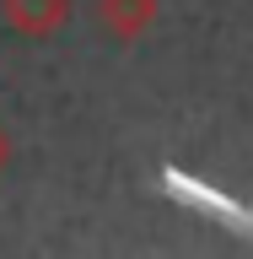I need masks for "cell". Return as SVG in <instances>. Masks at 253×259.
Listing matches in <instances>:
<instances>
[{"instance_id":"1","label":"cell","mask_w":253,"mask_h":259,"mask_svg":"<svg viewBox=\"0 0 253 259\" xmlns=\"http://www.w3.org/2000/svg\"><path fill=\"white\" fill-rule=\"evenodd\" d=\"M60 16H65V0H6V22L27 38L60 27Z\"/></svg>"},{"instance_id":"2","label":"cell","mask_w":253,"mask_h":259,"mask_svg":"<svg viewBox=\"0 0 253 259\" xmlns=\"http://www.w3.org/2000/svg\"><path fill=\"white\" fill-rule=\"evenodd\" d=\"M6 151H11V146H6V130H0V167H6Z\"/></svg>"}]
</instances>
